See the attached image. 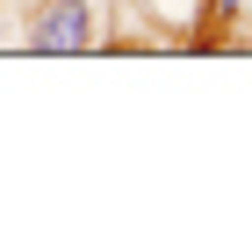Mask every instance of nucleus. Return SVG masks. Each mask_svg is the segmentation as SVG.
Wrapping results in <instances>:
<instances>
[{"mask_svg":"<svg viewBox=\"0 0 252 252\" xmlns=\"http://www.w3.org/2000/svg\"><path fill=\"white\" fill-rule=\"evenodd\" d=\"M36 51H87V43H94V7H87V0H51V7H43L36 15Z\"/></svg>","mask_w":252,"mask_h":252,"instance_id":"nucleus-1","label":"nucleus"}]
</instances>
